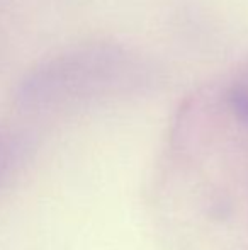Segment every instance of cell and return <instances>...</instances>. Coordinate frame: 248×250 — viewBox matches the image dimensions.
Segmentation results:
<instances>
[{"label": "cell", "mask_w": 248, "mask_h": 250, "mask_svg": "<svg viewBox=\"0 0 248 250\" xmlns=\"http://www.w3.org/2000/svg\"><path fill=\"white\" fill-rule=\"evenodd\" d=\"M229 102L235 112L248 123V85H238L229 94Z\"/></svg>", "instance_id": "1"}]
</instances>
